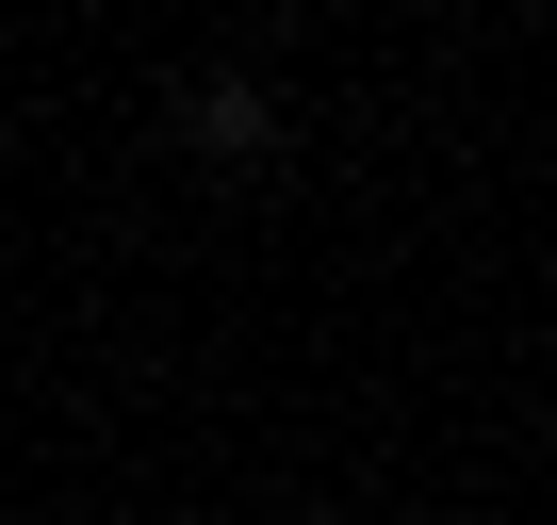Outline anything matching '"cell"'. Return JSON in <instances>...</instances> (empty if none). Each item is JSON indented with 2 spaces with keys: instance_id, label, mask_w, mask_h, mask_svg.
Wrapping results in <instances>:
<instances>
[{
  "instance_id": "6da1fadb",
  "label": "cell",
  "mask_w": 557,
  "mask_h": 525,
  "mask_svg": "<svg viewBox=\"0 0 557 525\" xmlns=\"http://www.w3.org/2000/svg\"><path fill=\"white\" fill-rule=\"evenodd\" d=\"M181 132H197V148H213V164H262V148H278V99H262V83H230V66H213V83H197V99H181Z\"/></svg>"
}]
</instances>
